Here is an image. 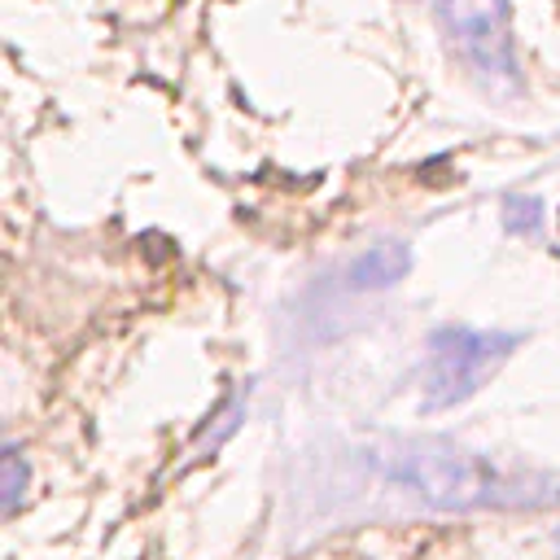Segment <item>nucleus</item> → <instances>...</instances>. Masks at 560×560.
Returning a JSON list of instances; mask_svg holds the SVG:
<instances>
[{
  "mask_svg": "<svg viewBox=\"0 0 560 560\" xmlns=\"http://www.w3.org/2000/svg\"><path fill=\"white\" fill-rule=\"evenodd\" d=\"M389 486L438 508H542L560 499V481L534 468H508L442 442H411L381 459Z\"/></svg>",
  "mask_w": 560,
  "mask_h": 560,
  "instance_id": "f257e3e1",
  "label": "nucleus"
},
{
  "mask_svg": "<svg viewBox=\"0 0 560 560\" xmlns=\"http://www.w3.org/2000/svg\"><path fill=\"white\" fill-rule=\"evenodd\" d=\"M516 337L512 332H490V328H438L420 368V394L424 407H455L464 398H472L486 376L512 354Z\"/></svg>",
  "mask_w": 560,
  "mask_h": 560,
  "instance_id": "f03ea898",
  "label": "nucleus"
},
{
  "mask_svg": "<svg viewBox=\"0 0 560 560\" xmlns=\"http://www.w3.org/2000/svg\"><path fill=\"white\" fill-rule=\"evenodd\" d=\"M442 31L455 44L459 61L477 70L494 88L516 83V52L508 26V0H442L438 4Z\"/></svg>",
  "mask_w": 560,
  "mask_h": 560,
  "instance_id": "7ed1b4c3",
  "label": "nucleus"
},
{
  "mask_svg": "<svg viewBox=\"0 0 560 560\" xmlns=\"http://www.w3.org/2000/svg\"><path fill=\"white\" fill-rule=\"evenodd\" d=\"M402 271H407V249L402 245H376V249L354 258L350 284L354 289H381V284H394Z\"/></svg>",
  "mask_w": 560,
  "mask_h": 560,
  "instance_id": "20e7f679",
  "label": "nucleus"
},
{
  "mask_svg": "<svg viewBox=\"0 0 560 560\" xmlns=\"http://www.w3.org/2000/svg\"><path fill=\"white\" fill-rule=\"evenodd\" d=\"M22 481H26V472H22V455L9 446V451H4V512L18 508V499H22Z\"/></svg>",
  "mask_w": 560,
  "mask_h": 560,
  "instance_id": "39448f33",
  "label": "nucleus"
},
{
  "mask_svg": "<svg viewBox=\"0 0 560 560\" xmlns=\"http://www.w3.org/2000/svg\"><path fill=\"white\" fill-rule=\"evenodd\" d=\"M556 560H560V547H556Z\"/></svg>",
  "mask_w": 560,
  "mask_h": 560,
  "instance_id": "423d86ee",
  "label": "nucleus"
}]
</instances>
